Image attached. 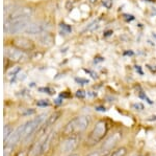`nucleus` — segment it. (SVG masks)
<instances>
[{
    "mask_svg": "<svg viewBox=\"0 0 156 156\" xmlns=\"http://www.w3.org/2000/svg\"><path fill=\"white\" fill-rule=\"evenodd\" d=\"M90 125V119L87 116H77L69 122L65 128L64 132L66 134L72 135L84 131Z\"/></svg>",
    "mask_w": 156,
    "mask_h": 156,
    "instance_id": "1",
    "label": "nucleus"
},
{
    "mask_svg": "<svg viewBox=\"0 0 156 156\" xmlns=\"http://www.w3.org/2000/svg\"><path fill=\"white\" fill-rule=\"evenodd\" d=\"M46 117H47V114L43 113V114H40L39 116L34 117V120H30L29 122L22 125V135H23V138L29 137L32 133L36 132V130L37 128L41 127V125L45 122Z\"/></svg>",
    "mask_w": 156,
    "mask_h": 156,
    "instance_id": "2",
    "label": "nucleus"
},
{
    "mask_svg": "<svg viewBox=\"0 0 156 156\" xmlns=\"http://www.w3.org/2000/svg\"><path fill=\"white\" fill-rule=\"evenodd\" d=\"M34 13V10L28 6H23L12 11L9 15H6V18L4 21H18V20L29 19L30 16Z\"/></svg>",
    "mask_w": 156,
    "mask_h": 156,
    "instance_id": "3",
    "label": "nucleus"
},
{
    "mask_svg": "<svg viewBox=\"0 0 156 156\" xmlns=\"http://www.w3.org/2000/svg\"><path fill=\"white\" fill-rule=\"evenodd\" d=\"M105 133H106V123L100 120L95 125L94 129L92 130L90 136H89V142L90 145L98 144L100 140H102V138L104 137Z\"/></svg>",
    "mask_w": 156,
    "mask_h": 156,
    "instance_id": "4",
    "label": "nucleus"
},
{
    "mask_svg": "<svg viewBox=\"0 0 156 156\" xmlns=\"http://www.w3.org/2000/svg\"><path fill=\"white\" fill-rule=\"evenodd\" d=\"M51 138H52V133H49V134H47L46 136L43 137V139H41L36 146H34V148L32 149L31 154L30 155L37 156V155H41L43 153L46 152V151L49 149Z\"/></svg>",
    "mask_w": 156,
    "mask_h": 156,
    "instance_id": "5",
    "label": "nucleus"
},
{
    "mask_svg": "<svg viewBox=\"0 0 156 156\" xmlns=\"http://www.w3.org/2000/svg\"><path fill=\"white\" fill-rule=\"evenodd\" d=\"M46 23H43V22H32V23L28 24V26L25 29V32H27L29 35H39L46 32Z\"/></svg>",
    "mask_w": 156,
    "mask_h": 156,
    "instance_id": "6",
    "label": "nucleus"
},
{
    "mask_svg": "<svg viewBox=\"0 0 156 156\" xmlns=\"http://www.w3.org/2000/svg\"><path fill=\"white\" fill-rule=\"evenodd\" d=\"M5 55L7 58L17 62H24L28 58L22 49H6Z\"/></svg>",
    "mask_w": 156,
    "mask_h": 156,
    "instance_id": "7",
    "label": "nucleus"
},
{
    "mask_svg": "<svg viewBox=\"0 0 156 156\" xmlns=\"http://www.w3.org/2000/svg\"><path fill=\"white\" fill-rule=\"evenodd\" d=\"M120 139H121V133H119V132L110 135V136L107 137V139L103 143L102 149L104 151H106V152H107V151H109V150H112V148H114L115 146L118 144V142H119Z\"/></svg>",
    "mask_w": 156,
    "mask_h": 156,
    "instance_id": "8",
    "label": "nucleus"
},
{
    "mask_svg": "<svg viewBox=\"0 0 156 156\" xmlns=\"http://www.w3.org/2000/svg\"><path fill=\"white\" fill-rule=\"evenodd\" d=\"M78 145V139L76 137H70L67 140H65L62 145V151L64 153H71L72 151L76 149Z\"/></svg>",
    "mask_w": 156,
    "mask_h": 156,
    "instance_id": "9",
    "label": "nucleus"
},
{
    "mask_svg": "<svg viewBox=\"0 0 156 156\" xmlns=\"http://www.w3.org/2000/svg\"><path fill=\"white\" fill-rule=\"evenodd\" d=\"M16 45L22 50H29L34 48V43L32 41L26 39V38H20V39L16 40Z\"/></svg>",
    "mask_w": 156,
    "mask_h": 156,
    "instance_id": "10",
    "label": "nucleus"
},
{
    "mask_svg": "<svg viewBox=\"0 0 156 156\" xmlns=\"http://www.w3.org/2000/svg\"><path fill=\"white\" fill-rule=\"evenodd\" d=\"M39 40H40V43L42 45H44V46H50V45L52 44V42H53V38L50 36L49 34H47V32L43 34L42 36L39 38Z\"/></svg>",
    "mask_w": 156,
    "mask_h": 156,
    "instance_id": "11",
    "label": "nucleus"
},
{
    "mask_svg": "<svg viewBox=\"0 0 156 156\" xmlns=\"http://www.w3.org/2000/svg\"><path fill=\"white\" fill-rule=\"evenodd\" d=\"M99 27V22L98 21H93L92 23L89 24L87 26V29H84V32H94Z\"/></svg>",
    "mask_w": 156,
    "mask_h": 156,
    "instance_id": "12",
    "label": "nucleus"
},
{
    "mask_svg": "<svg viewBox=\"0 0 156 156\" xmlns=\"http://www.w3.org/2000/svg\"><path fill=\"white\" fill-rule=\"evenodd\" d=\"M126 153H127L126 148L122 147V148H120V149L114 151L110 156H125V155H126Z\"/></svg>",
    "mask_w": 156,
    "mask_h": 156,
    "instance_id": "13",
    "label": "nucleus"
},
{
    "mask_svg": "<svg viewBox=\"0 0 156 156\" xmlns=\"http://www.w3.org/2000/svg\"><path fill=\"white\" fill-rule=\"evenodd\" d=\"M12 133V129L11 128V126H9V125L4 126V140L9 139Z\"/></svg>",
    "mask_w": 156,
    "mask_h": 156,
    "instance_id": "14",
    "label": "nucleus"
},
{
    "mask_svg": "<svg viewBox=\"0 0 156 156\" xmlns=\"http://www.w3.org/2000/svg\"><path fill=\"white\" fill-rule=\"evenodd\" d=\"M60 29L64 34H69V32H72V27L66 23H60Z\"/></svg>",
    "mask_w": 156,
    "mask_h": 156,
    "instance_id": "15",
    "label": "nucleus"
},
{
    "mask_svg": "<svg viewBox=\"0 0 156 156\" xmlns=\"http://www.w3.org/2000/svg\"><path fill=\"white\" fill-rule=\"evenodd\" d=\"M103 6L106 9H110L112 6V0H103Z\"/></svg>",
    "mask_w": 156,
    "mask_h": 156,
    "instance_id": "16",
    "label": "nucleus"
},
{
    "mask_svg": "<svg viewBox=\"0 0 156 156\" xmlns=\"http://www.w3.org/2000/svg\"><path fill=\"white\" fill-rule=\"evenodd\" d=\"M76 82H78L79 84L81 85H84V84H87L89 83V80H85V79H81V78H76Z\"/></svg>",
    "mask_w": 156,
    "mask_h": 156,
    "instance_id": "17",
    "label": "nucleus"
},
{
    "mask_svg": "<svg viewBox=\"0 0 156 156\" xmlns=\"http://www.w3.org/2000/svg\"><path fill=\"white\" fill-rule=\"evenodd\" d=\"M48 105H49V103L47 102V101H45V100H42V101H40V102H37V106L46 107V106H48Z\"/></svg>",
    "mask_w": 156,
    "mask_h": 156,
    "instance_id": "18",
    "label": "nucleus"
},
{
    "mask_svg": "<svg viewBox=\"0 0 156 156\" xmlns=\"http://www.w3.org/2000/svg\"><path fill=\"white\" fill-rule=\"evenodd\" d=\"M132 107L134 108L135 110H143V109H144V106H143V105L140 104V103H136V104H133Z\"/></svg>",
    "mask_w": 156,
    "mask_h": 156,
    "instance_id": "19",
    "label": "nucleus"
},
{
    "mask_svg": "<svg viewBox=\"0 0 156 156\" xmlns=\"http://www.w3.org/2000/svg\"><path fill=\"white\" fill-rule=\"evenodd\" d=\"M76 97H80V99H83V97H85V92L83 91V90H78V91L76 92Z\"/></svg>",
    "mask_w": 156,
    "mask_h": 156,
    "instance_id": "20",
    "label": "nucleus"
},
{
    "mask_svg": "<svg viewBox=\"0 0 156 156\" xmlns=\"http://www.w3.org/2000/svg\"><path fill=\"white\" fill-rule=\"evenodd\" d=\"M40 91H45L46 93H49V94H52L53 93V90L51 89V88H40Z\"/></svg>",
    "mask_w": 156,
    "mask_h": 156,
    "instance_id": "21",
    "label": "nucleus"
},
{
    "mask_svg": "<svg viewBox=\"0 0 156 156\" xmlns=\"http://www.w3.org/2000/svg\"><path fill=\"white\" fill-rule=\"evenodd\" d=\"M140 97H142V99L146 100V101H147L148 103H149V104H152V101H150V99H149V97H148L147 95H145L144 93H143V92H140Z\"/></svg>",
    "mask_w": 156,
    "mask_h": 156,
    "instance_id": "22",
    "label": "nucleus"
},
{
    "mask_svg": "<svg viewBox=\"0 0 156 156\" xmlns=\"http://www.w3.org/2000/svg\"><path fill=\"white\" fill-rule=\"evenodd\" d=\"M87 156H102V153L100 152V151H95V152L90 153V154Z\"/></svg>",
    "mask_w": 156,
    "mask_h": 156,
    "instance_id": "23",
    "label": "nucleus"
},
{
    "mask_svg": "<svg viewBox=\"0 0 156 156\" xmlns=\"http://www.w3.org/2000/svg\"><path fill=\"white\" fill-rule=\"evenodd\" d=\"M96 110H98V111H105V108L104 107H96Z\"/></svg>",
    "mask_w": 156,
    "mask_h": 156,
    "instance_id": "24",
    "label": "nucleus"
},
{
    "mask_svg": "<svg viewBox=\"0 0 156 156\" xmlns=\"http://www.w3.org/2000/svg\"><path fill=\"white\" fill-rule=\"evenodd\" d=\"M112 34V31H107V32H105V34H104V37H107V36H110V35Z\"/></svg>",
    "mask_w": 156,
    "mask_h": 156,
    "instance_id": "25",
    "label": "nucleus"
},
{
    "mask_svg": "<svg viewBox=\"0 0 156 156\" xmlns=\"http://www.w3.org/2000/svg\"><path fill=\"white\" fill-rule=\"evenodd\" d=\"M135 69H136V71L140 72V74H143V71H142V69H140V66H135Z\"/></svg>",
    "mask_w": 156,
    "mask_h": 156,
    "instance_id": "26",
    "label": "nucleus"
},
{
    "mask_svg": "<svg viewBox=\"0 0 156 156\" xmlns=\"http://www.w3.org/2000/svg\"><path fill=\"white\" fill-rule=\"evenodd\" d=\"M124 55H125V56H128V55H129V56H132L133 52H132V51H125V52H124Z\"/></svg>",
    "mask_w": 156,
    "mask_h": 156,
    "instance_id": "27",
    "label": "nucleus"
},
{
    "mask_svg": "<svg viewBox=\"0 0 156 156\" xmlns=\"http://www.w3.org/2000/svg\"><path fill=\"white\" fill-rule=\"evenodd\" d=\"M149 120H151V122H152V120H156V115H153L152 117H150Z\"/></svg>",
    "mask_w": 156,
    "mask_h": 156,
    "instance_id": "28",
    "label": "nucleus"
},
{
    "mask_svg": "<svg viewBox=\"0 0 156 156\" xmlns=\"http://www.w3.org/2000/svg\"><path fill=\"white\" fill-rule=\"evenodd\" d=\"M4 156H9V150H5V151H4Z\"/></svg>",
    "mask_w": 156,
    "mask_h": 156,
    "instance_id": "29",
    "label": "nucleus"
},
{
    "mask_svg": "<svg viewBox=\"0 0 156 156\" xmlns=\"http://www.w3.org/2000/svg\"><path fill=\"white\" fill-rule=\"evenodd\" d=\"M90 2H92V3H94V2H95V1H96V0H90Z\"/></svg>",
    "mask_w": 156,
    "mask_h": 156,
    "instance_id": "30",
    "label": "nucleus"
},
{
    "mask_svg": "<svg viewBox=\"0 0 156 156\" xmlns=\"http://www.w3.org/2000/svg\"><path fill=\"white\" fill-rule=\"evenodd\" d=\"M69 156H77V155H69Z\"/></svg>",
    "mask_w": 156,
    "mask_h": 156,
    "instance_id": "31",
    "label": "nucleus"
},
{
    "mask_svg": "<svg viewBox=\"0 0 156 156\" xmlns=\"http://www.w3.org/2000/svg\"><path fill=\"white\" fill-rule=\"evenodd\" d=\"M140 156H144V155H140Z\"/></svg>",
    "mask_w": 156,
    "mask_h": 156,
    "instance_id": "32",
    "label": "nucleus"
}]
</instances>
